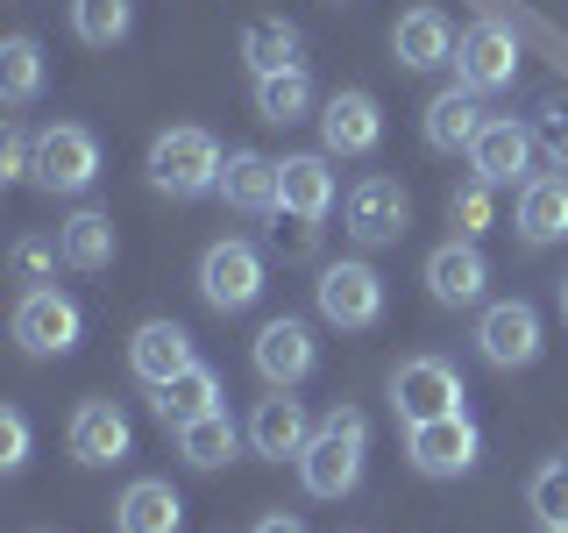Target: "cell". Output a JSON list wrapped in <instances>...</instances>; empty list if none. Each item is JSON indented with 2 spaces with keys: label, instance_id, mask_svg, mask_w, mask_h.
I'll return each instance as SVG.
<instances>
[{
  "label": "cell",
  "instance_id": "f546056e",
  "mask_svg": "<svg viewBox=\"0 0 568 533\" xmlns=\"http://www.w3.org/2000/svg\"><path fill=\"white\" fill-rule=\"evenodd\" d=\"M36 93H43V50H36L29 36H8V43H0V100L29 107Z\"/></svg>",
  "mask_w": 568,
  "mask_h": 533
},
{
  "label": "cell",
  "instance_id": "83f0119b",
  "mask_svg": "<svg viewBox=\"0 0 568 533\" xmlns=\"http://www.w3.org/2000/svg\"><path fill=\"white\" fill-rule=\"evenodd\" d=\"M58 249H64V263L71 271H106V263H114V221H106V213H71V221L58 228Z\"/></svg>",
  "mask_w": 568,
  "mask_h": 533
},
{
  "label": "cell",
  "instance_id": "8fae6325",
  "mask_svg": "<svg viewBox=\"0 0 568 533\" xmlns=\"http://www.w3.org/2000/svg\"><path fill=\"white\" fill-rule=\"evenodd\" d=\"M476 426L448 413V420H419L413 434H405V455H413V470L419 476H462V470H476Z\"/></svg>",
  "mask_w": 568,
  "mask_h": 533
},
{
  "label": "cell",
  "instance_id": "cb8c5ba5",
  "mask_svg": "<svg viewBox=\"0 0 568 533\" xmlns=\"http://www.w3.org/2000/svg\"><path fill=\"white\" fill-rule=\"evenodd\" d=\"M156 420L164 426H185V420H200V413H221V378H213L206 363H192V370H178V378L156 391Z\"/></svg>",
  "mask_w": 568,
  "mask_h": 533
},
{
  "label": "cell",
  "instance_id": "f35d334b",
  "mask_svg": "<svg viewBox=\"0 0 568 533\" xmlns=\"http://www.w3.org/2000/svg\"><path fill=\"white\" fill-rule=\"evenodd\" d=\"M248 533H306V526H298V520H292V512H263V520H256V526H248Z\"/></svg>",
  "mask_w": 568,
  "mask_h": 533
},
{
  "label": "cell",
  "instance_id": "5b68a950",
  "mask_svg": "<svg viewBox=\"0 0 568 533\" xmlns=\"http://www.w3.org/2000/svg\"><path fill=\"white\" fill-rule=\"evenodd\" d=\"M455 79L469 86V93H505L511 79H519V36L505 22H469L455 43Z\"/></svg>",
  "mask_w": 568,
  "mask_h": 533
},
{
  "label": "cell",
  "instance_id": "52a82bcc",
  "mask_svg": "<svg viewBox=\"0 0 568 533\" xmlns=\"http://www.w3.org/2000/svg\"><path fill=\"white\" fill-rule=\"evenodd\" d=\"M263 292V257L248 242H213L200 257V299L213 313H242Z\"/></svg>",
  "mask_w": 568,
  "mask_h": 533
},
{
  "label": "cell",
  "instance_id": "8992f818",
  "mask_svg": "<svg viewBox=\"0 0 568 533\" xmlns=\"http://www.w3.org/2000/svg\"><path fill=\"white\" fill-rule=\"evenodd\" d=\"M100 178V142L79 121H58V129L36 135V185L43 192H85Z\"/></svg>",
  "mask_w": 568,
  "mask_h": 533
},
{
  "label": "cell",
  "instance_id": "2e32d148",
  "mask_svg": "<svg viewBox=\"0 0 568 533\" xmlns=\"http://www.w3.org/2000/svg\"><path fill=\"white\" fill-rule=\"evenodd\" d=\"M320 135H327V157H369L384 142V114L369 93H334L320 107Z\"/></svg>",
  "mask_w": 568,
  "mask_h": 533
},
{
  "label": "cell",
  "instance_id": "484cf974",
  "mask_svg": "<svg viewBox=\"0 0 568 533\" xmlns=\"http://www.w3.org/2000/svg\"><path fill=\"white\" fill-rule=\"evenodd\" d=\"M256 114H263V121H277V129L306 121V114H313V79H306V64L263 71V79H256Z\"/></svg>",
  "mask_w": 568,
  "mask_h": 533
},
{
  "label": "cell",
  "instance_id": "9c48e42d",
  "mask_svg": "<svg viewBox=\"0 0 568 533\" xmlns=\"http://www.w3.org/2000/svg\"><path fill=\"white\" fill-rule=\"evenodd\" d=\"M342 221H348V235L363 242V249H384V242L405 235V221H413V200H405L398 178H363V185L348 192Z\"/></svg>",
  "mask_w": 568,
  "mask_h": 533
},
{
  "label": "cell",
  "instance_id": "d4e9b609",
  "mask_svg": "<svg viewBox=\"0 0 568 533\" xmlns=\"http://www.w3.org/2000/svg\"><path fill=\"white\" fill-rule=\"evenodd\" d=\"M235 449H242V426L227 420V405L178 426V455H185L192 470H221V462H235Z\"/></svg>",
  "mask_w": 568,
  "mask_h": 533
},
{
  "label": "cell",
  "instance_id": "74e56055",
  "mask_svg": "<svg viewBox=\"0 0 568 533\" xmlns=\"http://www.w3.org/2000/svg\"><path fill=\"white\" fill-rule=\"evenodd\" d=\"M22 462H29V420L8 405L0 413V470H22Z\"/></svg>",
  "mask_w": 568,
  "mask_h": 533
},
{
  "label": "cell",
  "instance_id": "9a60e30c",
  "mask_svg": "<svg viewBox=\"0 0 568 533\" xmlns=\"http://www.w3.org/2000/svg\"><path fill=\"white\" fill-rule=\"evenodd\" d=\"M71 455L85 462V470H106V462L129 455V413H121L114 399H85L79 413H71Z\"/></svg>",
  "mask_w": 568,
  "mask_h": 533
},
{
  "label": "cell",
  "instance_id": "7402d4cb",
  "mask_svg": "<svg viewBox=\"0 0 568 533\" xmlns=\"http://www.w3.org/2000/svg\"><path fill=\"white\" fill-rule=\"evenodd\" d=\"M519 235L532 249H547V242L568 235V178L540 171V178H526V185H519Z\"/></svg>",
  "mask_w": 568,
  "mask_h": 533
},
{
  "label": "cell",
  "instance_id": "ba28073f",
  "mask_svg": "<svg viewBox=\"0 0 568 533\" xmlns=\"http://www.w3.org/2000/svg\"><path fill=\"white\" fill-rule=\"evenodd\" d=\"M79 334H85V320L64 292H50V284L43 292H22V306H14V342L29 355H71Z\"/></svg>",
  "mask_w": 568,
  "mask_h": 533
},
{
  "label": "cell",
  "instance_id": "4dcf8cb0",
  "mask_svg": "<svg viewBox=\"0 0 568 533\" xmlns=\"http://www.w3.org/2000/svg\"><path fill=\"white\" fill-rule=\"evenodd\" d=\"M129 22H135L129 0H71V29H79V43H93V50L121 43V36H129Z\"/></svg>",
  "mask_w": 568,
  "mask_h": 533
},
{
  "label": "cell",
  "instance_id": "d590c367",
  "mask_svg": "<svg viewBox=\"0 0 568 533\" xmlns=\"http://www.w3.org/2000/svg\"><path fill=\"white\" fill-rule=\"evenodd\" d=\"M532 135H540L547 157L568 171V93H547V100H540V114H532Z\"/></svg>",
  "mask_w": 568,
  "mask_h": 533
},
{
  "label": "cell",
  "instance_id": "ffe728a7",
  "mask_svg": "<svg viewBox=\"0 0 568 533\" xmlns=\"http://www.w3.org/2000/svg\"><path fill=\"white\" fill-rule=\"evenodd\" d=\"M185 526V497H178L164 476H135L114 505V533H178Z\"/></svg>",
  "mask_w": 568,
  "mask_h": 533
},
{
  "label": "cell",
  "instance_id": "e575fe53",
  "mask_svg": "<svg viewBox=\"0 0 568 533\" xmlns=\"http://www.w3.org/2000/svg\"><path fill=\"white\" fill-rule=\"evenodd\" d=\"M271 242H277V257H284V263H306L313 249H320V221H306V213H284V207H277Z\"/></svg>",
  "mask_w": 568,
  "mask_h": 533
},
{
  "label": "cell",
  "instance_id": "4316f807",
  "mask_svg": "<svg viewBox=\"0 0 568 533\" xmlns=\"http://www.w3.org/2000/svg\"><path fill=\"white\" fill-rule=\"evenodd\" d=\"M327 207H334V171H327V157H284V213L327 221Z\"/></svg>",
  "mask_w": 568,
  "mask_h": 533
},
{
  "label": "cell",
  "instance_id": "7a4b0ae2",
  "mask_svg": "<svg viewBox=\"0 0 568 533\" xmlns=\"http://www.w3.org/2000/svg\"><path fill=\"white\" fill-rule=\"evenodd\" d=\"M221 142H213L206 129H164L150 142V185L171 192V200H200V192H221Z\"/></svg>",
  "mask_w": 568,
  "mask_h": 533
},
{
  "label": "cell",
  "instance_id": "5bb4252c",
  "mask_svg": "<svg viewBox=\"0 0 568 533\" xmlns=\"http://www.w3.org/2000/svg\"><path fill=\"white\" fill-rule=\"evenodd\" d=\"M256 378L271 384V391H292L298 378L313 370V334H306V320H263V334H256Z\"/></svg>",
  "mask_w": 568,
  "mask_h": 533
},
{
  "label": "cell",
  "instance_id": "ac0fdd59",
  "mask_svg": "<svg viewBox=\"0 0 568 533\" xmlns=\"http://www.w3.org/2000/svg\"><path fill=\"white\" fill-rule=\"evenodd\" d=\"M306 441H313V426H306V405L292 399V391H271V399H256V413H248V449L256 455H306Z\"/></svg>",
  "mask_w": 568,
  "mask_h": 533
},
{
  "label": "cell",
  "instance_id": "277c9868",
  "mask_svg": "<svg viewBox=\"0 0 568 533\" xmlns=\"http://www.w3.org/2000/svg\"><path fill=\"white\" fill-rule=\"evenodd\" d=\"M390 405H398L405 426L448 420V413H462V370L448 355H413V363H398V378H390Z\"/></svg>",
  "mask_w": 568,
  "mask_h": 533
},
{
  "label": "cell",
  "instance_id": "6da1fadb",
  "mask_svg": "<svg viewBox=\"0 0 568 533\" xmlns=\"http://www.w3.org/2000/svg\"><path fill=\"white\" fill-rule=\"evenodd\" d=\"M363 449H369V420L355 413V405H334V413L320 420V434L306 441V455H298L306 491L313 497H348L363 484Z\"/></svg>",
  "mask_w": 568,
  "mask_h": 533
},
{
  "label": "cell",
  "instance_id": "30bf717a",
  "mask_svg": "<svg viewBox=\"0 0 568 533\" xmlns=\"http://www.w3.org/2000/svg\"><path fill=\"white\" fill-rule=\"evenodd\" d=\"M476 349H484V363H497V370H526L532 355H540V313H532L526 299H497V306H484V320H476Z\"/></svg>",
  "mask_w": 568,
  "mask_h": 533
},
{
  "label": "cell",
  "instance_id": "ab89813d",
  "mask_svg": "<svg viewBox=\"0 0 568 533\" xmlns=\"http://www.w3.org/2000/svg\"><path fill=\"white\" fill-rule=\"evenodd\" d=\"M561 313H568V284H561Z\"/></svg>",
  "mask_w": 568,
  "mask_h": 533
},
{
  "label": "cell",
  "instance_id": "836d02e7",
  "mask_svg": "<svg viewBox=\"0 0 568 533\" xmlns=\"http://www.w3.org/2000/svg\"><path fill=\"white\" fill-rule=\"evenodd\" d=\"M448 228H455L462 242H476V235L490 228V185H484V178H476V185H455V192H448Z\"/></svg>",
  "mask_w": 568,
  "mask_h": 533
},
{
  "label": "cell",
  "instance_id": "4fadbf2b",
  "mask_svg": "<svg viewBox=\"0 0 568 533\" xmlns=\"http://www.w3.org/2000/svg\"><path fill=\"white\" fill-rule=\"evenodd\" d=\"M192 363H200V355H192V334L178 328V320H142V328H135V342H129V370H135V378L150 384V391H164L178 370H192Z\"/></svg>",
  "mask_w": 568,
  "mask_h": 533
},
{
  "label": "cell",
  "instance_id": "7c38bea8",
  "mask_svg": "<svg viewBox=\"0 0 568 533\" xmlns=\"http://www.w3.org/2000/svg\"><path fill=\"white\" fill-rule=\"evenodd\" d=\"M532 135L526 121H511V114H497V121H484V135L469 142V164H476V178L484 185H526L532 178Z\"/></svg>",
  "mask_w": 568,
  "mask_h": 533
},
{
  "label": "cell",
  "instance_id": "e0dca14e",
  "mask_svg": "<svg viewBox=\"0 0 568 533\" xmlns=\"http://www.w3.org/2000/svg\"><path fill=\"white\" fill-rule=\"evenodd\" d=\"M484 284H490V263L476 257V242H440L434 257H426V292L440 299V306H476L484 299Z\"/></svg>",
  "mask_w": 568,
  "mask_h": 533
},
{
  "label": "cell",
  "instance_id": "44dd1931",
  "mask_svg": "<svg viewBox=\"0 0 568 533\" xmlns=\"http://www.w3.org/2000/svg\"><path fill=\"white\" fill-rule=\"evenodd\" d=\"M221 200L242 207V213H277L284 207V164H271L256 150H235L221 171Z\"/></svg>",
  "mask_w": 568,
  "mask_h": 533
},
{
  "label": "cell",
  "instance_id": "8d00e7d4",
  "mask_svg": "<svg viewBox=\"0 0 568 533\" xmlns=\"http://www.w3.org/2000/svg\"><path fill=\"white\" fill-rule=\"evenodd\" d=\"M0 178H36V142L8 121V135H0Z\"/></svg>",
  "mask_w": 568,
  "mask_h": 533
},
{
  "label": "cell",
  "instance_id": "d6986e66",
  "mask_svg": "<svg viewBox=\"0 0 568 533\" xmlns=\"http://www.w3.org/2000/svg\"><path fill=\"white\" fill-rule=\"evenodd\" d=\"M390 58H398L405 71H440L455 64V29L440 8H413L398 14V29H390Z\"/></svg>",
  "mask_w": 568,
  "mask_h": 533
},
{
  "label": "cell",
  "instance_id": "f1b7e54d",
  "mask_svg": "<svg viewBox=\"0 0 568 533\" xmlns=\"http://www.w3.org/2000/svg\"><path fill=\"white\" fill-rule=\"evenodd\" d=\"M242 58H248V71H284V64H298V29L284 22V14H256V22L242 29Z\"/></svg>",
  "mask_w": 568,
  "mask_h": 533
},
{
  "label": "cell",
  "instance_id": "603a6c76",
  "mask_svg": "<svg viewBox=\"0 0 568 533\" xmlns=\"http://www.w3.org/2000/svg\"><path fill=\"white\" fill-rule=\"evenodd\" d=\"M476 135H484V107H476L469 86L434 93V107H426V142H434V150H469Z\"/></svg>",
  "mask_w": 568,
  "mask_h": 533
},
{
  "label": "cell",
  "instance_id": "1f68e13d",
  "mask_svg": "<svg viewBox=\"0 0 568 533\" xmlns=\"http://www.w3.org/2000/svg\"><path fill=\"white\" fill-rule=\"evenodd\" d=\"M532 512H540L547 533H568V462H547V470H532Z\"/></svg>",
  "mask_w": 568,
  "mask_h": 533
},
{
  "label": "cell",
  "instance_id": "3957f363",
  "mask_svg": "<svg viewBox=\"0 0 568 533\" xmlns=\"http://www.w3.org/2000/svg\"><path fill=\"white\" fill-rule=\"evenodd\" d=\"M313 306H320V320H334V328L363 334V328H377V320H384V278L369 271V263L342 257V263H327V271H320Z\"/></svg>",
  "mask_w": 568,
  "mask_h": 533
},
{
  "label": "cell",
  "instance_id": "d6a6232c",
  "mask_svg": "<svg viewBox=\"0 0 568 533\" xmlns=\"http://www.w3.org/2000/svg\"><path fill=\"white\" fill-rule=\"evenodd\" d=\"M58 263H64V249H58V242H43V235H22V242H14V257H8V271H14V284L43 292V284L58 278Z\"/></svg>",
  "mask_w": 568,
  "mask_h": 533
}]
</instances>
